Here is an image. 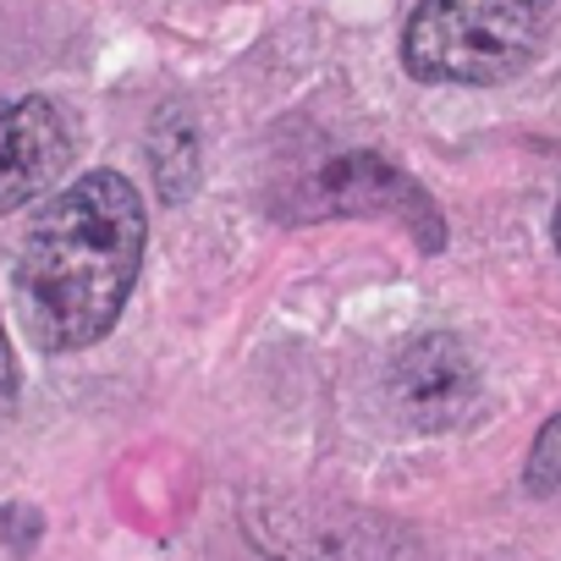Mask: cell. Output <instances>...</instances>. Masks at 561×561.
Masks as SVG:
<instances>
[{"instance_id": "obj_1", "label": "cell", "mask_w": 561, "mask_h": 561, "mask_svg": "<svg viewBox=\"0 0 561 561\" xmlns=\"http://www.w3.org/2000/svg\"><path fill=\"white\" fill-rule=\"evenodd\" d=\"M149 215L122 171H89L61 187L23 231L12 293L23 331L45 353H83L111 336L144 264Z\"/></svg>"}, {"instance_id": "obj_2", "label": "cell", "mask_w": 561, "mask_h": 561, "mask_svg": "<svg viewBox=\"0 0 561 561\" xmlns=\"http://www.w3.org/2000/svg\"><path fill=\"white\" fill-rule=\"evenodd\" d=\"M550 23L556 0H424L402 28V67L419 83L490 89L545 50Z\"/></svg>"}, {"instance_id": "obj_3", "label": "cell", "mask_w": 561, "mask_h": 561, "mask_svg": "<svg viewBox=\"0 0 561 561\" xmlns=\"http://www.w3.org/2000/svg\"><path fill=\"white\" fill-rule=\"evenodd\" d=\"M242 534L270 561H413L419 539L386 512L331 495L264 490L242 501Z\"/></svg>"}, {"instance_id": "obj_4", "label": "cell", "mask_w": 561, "mask_h": 561, "mask_svg": "<svg viewBox=\"0 0 561 561\" xmlns=\"http://www.w3.org/2000/svg\"><path fill=\"white\" fill-rule=\"evenodd\" d=\"M280 215L293 220H331V215H402L408 231L419 237V248L440 253L446 242V226H440V209L435 198L402 171L391 165L386 154H336L325 165H314L293 193H280Z\"/></svg>"}, {"instance_id": "obj_5", "label": "cell", "mask_w": 561, "mask_h": 561, "mask_svg": "<svg viewBox=\"0 0 561 561\" xmlns=\"http://www.w3.org/2000/svg\"><path fill=\"white\" fill-rule=\"evenodd\" d=\"M386 386H391V408L413 424V430H451L462 424L473 408H479V358L468 353L462 336L451 331H424L413 336L391 369H386Z\"/></svg>"}, {"instance_id": "obj_6", "label": "cell", "mask_w": 561, "mask_h": 561, "mask_svg": "<svg viewBox=\"0 0 561 561\" xmlns=\"http://www.w3.org/2000/svg\"><path fill=\"white\" fill-rule=\"evenodd\" d=\"M72 149H78L72 116L56 100L28 94L0 105V215L50 193L72 165Z\"/></svg>"}, {"instance_id": "obj_7", "label": "cell", "mask_w": 561, "mask_h": 561, "mask_svg": "<svg viewBox=\"0 0 561 561\" xmlns=\"http://www.w3.org/2000/svg\"><path fill=\"white\" fill-rule=\"evenodd\" d=\"M149 165H154V187L165 204H187L198 187V127L187 122L182 105H165L149 127Z\"/></svg>"}, {"instance_id": "obj_8", "label": "cell", "mask_w": 561, "mask_h": 561, "mask_svg": "<svg viewBox=\"0 0 561 561\" xmlns=\"http://www.w3.org/2000/svg\"><path fill=\"white\" fill-rule=\"evenodd\" d=\"M523 490L539 495V501L561 495V413H550L539 424V435L528 446V462H523Z\"/></svg>"}, {"instance_id": "obj_9", "label": "cell", "mask_w": 561, "mask_h": 561, "mask_svg": "<svg viewBox=\"0 0 561 561\" xmlns=\"http://www.w3.org/2000/svg\"><path fill=\"white\" fill-rule=\"evenodd\" d=\"M18 391H23V375H18V358H12L7 331H0V424L18 413Z\"/></svg>"}, {"instance_id": "obj_10", "label": "cell", "mask_w": 561, "mask_h": 561, "mask_svg": "<svg viewBox=\"0 0 561 561\" xmlns=\"http://www.w3.org/2000/svg\"><path fill=\"white\" fill-rule=\"evenodd\" d=\"M550 237H556V253H561V204H556V226H550Z\"/></svg>"}]
</instances>
